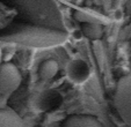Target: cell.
<instances>
[{
	"label": "cell",
	"mask_w": 131,
	"mask_h": 127,
	"mask_svg": "<svg viewBox=\"0 0 131 127\" xmlns=\"http://www.w3.org/2000/svg\"><path fill=\"white\" fill-rule=\"evenodd\" d=\"M114 105L122 120L131 127V71L119 79L117 83Z\"/></svg>",
	"instance_id": "1"
},
{
	"label": "cell",
	"mask_w": 131,
	"mask_h": 127,
	"mask_svg": "<svg viewBox=\"0 0 131 127\" xmlns=\"http://www.w3.org/2000/svg\"><path fill=\"white\" fill-rule=\"evenodd\" d=\"M21 74L17 67L12 62L0 65V95L6 96L14 93L21 84Z\"/></svg>",
	"instance_id": "2"
},
{
	"label": "cell",
	"mask_w": 131,
	"mask_h": 127,
	"mask_svg": "<svg viewBox=\"0 0 131 127\" xmlns=\"http://www.w3.org/2000/svg\"><path fill=\"white\" fill-rule=\"evenodd\" d=\"M63 104V96L53 89L41 91L34 98V106L41 112H53Z\"/></svg>",
	"instance_id": "3"
},
{
	"label": "cell",
	"mask_w": 131,
	"mask_h": 127,
	"mask_svg": "<svg viewBox=\"0 0 131 127\" xmlns=\"http://www.w3.org/2000/svg\"><path fill=\"white\" fill-rule=\"evenodd\" d=\"M66 75L71 82L81 84L86 82L91 76V69L86 61L81 59H74L70 61L66 67Z\"/></svg>",
	"instance_id": "4"
},
{
	"label": "cell",
	"mask_w": 131,
	"mask_h": 127,
	"mask_svg": "<svg viewBox=\"0 0 131 127\" xmlns=\"http://www.w3.org/2000/svg\"><path fill=\"white\" fill-rule=\"evenodd\" d=\"M62 127H102V125L94 116L71 115L63 121Z\"/></svg>",
	"instance_id": "5"
},
{
	"label": "cell",
	"mask_w": 131,
	"mask_h": 127,
	"mask_svg": "<svg viewBox=\"0 0 131 127\" xmlns=\"http://www.w3.org/2000/svg\"><path fill=\"white\" fill-rule=\"evenodd\" d=\"M0 127H26V125L13 109L0 108Z\"/></svg>",
	"instance_id": "6"
},
{
	"label": "cell",
	"mask_w": 131,
	"mask_h": 127,
	"mask_svg": "<svg viewBox=\"0 0 131 127\" xmlns=\"http://www.w3.org/2000/svg\"><path fill=\"white\" fill-rule=\"evenodd\" d=\"M58 69H59V66H58L57 61L53 59H48L41 64L40 68H38V74H40V78L43 80H50L56 76Z\"/></svg>",
	"instance_id": "7"
},
{
	"label": "cell",
	"mask_w": 131,
	"mask_h": 127,
	"mask_svg": "<svg viewBox=\"0 0 131 127\" xmlns=\"http://www.w3.org/2000/svg\"><path fill=\"white\" fill-rule=\"evenodd\" d=\"M81 34L92 41H96L103 36V27L97 22L81 23Z\"/></svg>",
	"instance_id": "8"
},
{
	"label": "cell",
	"mask_w": 131,
	"mask_h": 127,
	"mask_svg": "<svg viewBox=\"0 0 131 127\" xmlns=\"http://www.w3.org/2000/svg\"><path fill=\"white\" fill-rule=\"evenodd\" d=\"M73 15H74V17H75V20L80 21L81 23H92V22H95L94 19H93L91 15L85 14V13L80 12V10H77V12H74Z\"/></svg>",
	"instance_id": "9"
}]
</instances>
